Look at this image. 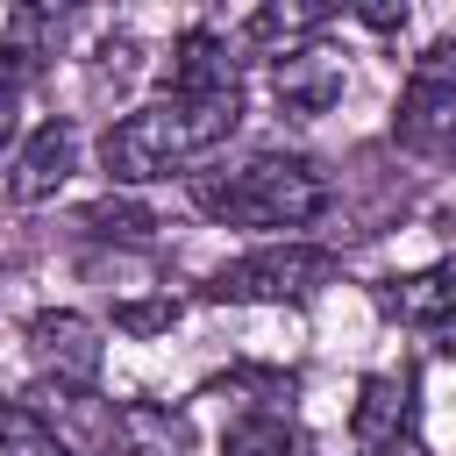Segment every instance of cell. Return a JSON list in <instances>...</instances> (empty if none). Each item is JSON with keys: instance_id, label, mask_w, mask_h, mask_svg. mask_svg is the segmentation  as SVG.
<instances>
[{"instance_id": "obj_17", "label": "cell", "mask_w": 456, "mask_h": 456, "mask_svg": "<svg viewBox=\"0 0 456 456\" xmlns=\"http://www.w3.org/2000/svg\"><path fill=\"white\" fill-rule=\"evenodd\" d=\"M370 28H406V7H356Z\"/></svg>"}, {"instance_id": "obj_4", "label": "cell", "mask_w": 456, "mask_h": 456, "mask_svg": "<svg viewBox=\"0 0 456 456\" xmlns=\"http://www.w3.org/2000/svg\"><path fill=\"white\" fill-rule=\"evenodd\" d=\"M392 135L413 157H456V36H442L428 57H413Z\"/></svg>"}, {"instance_id": "obj_9", "label": "cell", "mask_w": 456, "mask_h": 456, "mask_svg": "<svg viewBox=\"0 0 456 456\" xmlns=\"http://www.w3.org/2000/svg\"><path fill=\"white\" fill-rule=\"evenodd\" d=\"M28 349H36V370L57 378V385H93L100 378V328L86 314H36L28 321Z\"/></svg>"}, {"instance_id": "obj_18", "label": "cell", "mask_w": 456, "mask_h": 456, "mask_svg": "<svg viewBox=\"0 0 456 456\" xmlns=\"http://www.w3.org/2000/svg\"><path fill=\"white\" fill-rule=\"evenodd\" d=\"M392 456H428V449H420V442H399V449H392Z\"/></svg>"}, {"instance_id": "obj_2", "label": "cell", "mask_w": 456, "mask_h": 456, "mask_svg": "<svg viewBox=\"0 0 456 456\" xmlns=\"http://www.w3.org/2000/svg\"><path fill=\"white\" fill-rule=\"evenodd\" d=\"M192 207L221 228H306L328 214V178L306 157L264 150L235 171H207L192 178Z\"/></svg>"}, {"instance_id": "obj_3", "label": "cell", "mask_w": 456, "mask_h": 456, "mask_svg": "<svg viewBox=\"0 0 456 456\" xmlns=\"http://www.w3.org/2000/svg\"><path fill=\"white\" fill-rule=\"evenodd\" d=\"M335 278V256L314 249V242H271V249H249L235 264H221L207 278V299H228V306H285V299H306Z\"/></svg>"}, {"instance_id": "obj_14", "label": "cell", "mask_w": 456, "mask_h": 456, "mask_svg": "<svg viewBox=\"0 0 456 456\" xmlns=\"http://www.w3.org/2000/svg\"><path fill=\"white\" fill-rule=\"evenodd\" d=\"M86 228H93V235H142V228H150V214H135V207H93V214H86Z\"/></svg>"}, {"instance_id": "obj_11", "label": "cell", "mask_w": 456, "mask_h": 456, "mask_svg": "<svg viewBox=\"0 0 456 456\" xmlns=\"http://www.w3.org/2000/svg\"><path fill=\"white\" fill-rule=\"evenodd\" d=\"M71 171H78V128L71 121H43L28 135V150L14 157V171H7V200H21V207L57 200Z\"/></svg>"}, {"instance_id": "obj_8", "label": "cell", "mask_w": 456, "mask_h": 456, "mask_svg": "<svg viewBox=\"0 0 456 456\" xmlns=\"http://www.w3.org/2000/svg\"><path fill=\"white\" fill-rule=\"evenodd\" d=\"M420 385H413V370L399 363V370H370L363 385H356V413H349V435H356V449H370V456H392L399 442H413V413H420V399H413Z\"/></svg>"}, {"instance_id": "obj_16", "label": "cell", "mask_w": 456, "mask_h": 456, "mask_svg": "<svg viewBox=\"0 0 456 456\" xmlns=\"http://www.w3.org/2000/svg\"><path fill=\"white\" fill-rule=\"evenodd\" d=\"M14 128H21V86H7V78H0V150L14 142Z\"/></svg>"}, {"instance_id": "obj_1", "label": "cell", "mask_w": 456, "mask_h": 456, "mask_svg": "<svg viewBox=\"0 0 456 456\" xmlns=\"http://www.w3.org/2000/svg\"><path fill=\"white\" fill-rule=\"evenodd\" d=\"M235 128H242V93H157L150 107H128L100 135V164L114 185L192 178Z\"/></svg>"}, {"instance_id": "obj_12", "label": "cell", "mask_w": 456, "mask_h": 456, "mask_svg": "<svg viewBox=\"0 0 456 456\" xmlns=\"http://www.w3.org/2000/svg\"><path fill=\"white\" fill-rule=\"evenodd\" d=\"M328 21H335V7H328V0H306V7H256V14L242 21V36H249V43L299 50V43H314Z\"/></svg>"}, {"instance_id": "obj_15", "label": "cell", "mask_w": 456, "mask_h": 456, "mask_svg": "<svg viewBox=\"0 0 456 456\" xmlns=\"http://www.w3.org/2000/svg\"><path fill=\"white\" fill-rule=\"evenodd\" d=\"M171 314H178V306H171V299H164V306H121V314H114V321H121V328H128V335H150V328H171Z\"/></svg>"}, {"instance_id": "obj_7", "label": "cell", "mask_w": 456, "mask_h": 456, "mask_svg": "<svg viewBox=\"0 0 456 456\" xmlns=\"http://www.w3.org/2000/svg\"><path fill=\"white\" fill-rule=\"evenodd\" d=\"M342 86H349V64H342V50H328L321 36L299 43V50H278V64H271V93H278V107H285L292 121H321V114L342 100Z\"/></svg>"}, {"instance_id": "obj_5", "label": "cell", "mask_w": 456, "mask_h": 456, "mask_svg": "<svg viewBox=\"0 0 456 456\" xmlns=\"http://www.w3.org/2000/svg\"><path fill=\"white\" fill-rule=\"evenodd\" d=\"M235 406L221 428V456H299V420H292V378L278 370H242Z\"/></svg>"}, {"instance_id": "obj_13", "label": "cell", "mask_w": 456, "mask_h": 456, "mask_svg": "<svg viewBox=\"0 0 456 456\" xmlns=\"http://www.w3.org/2000/svg\"><path fill=\"white\" fill-rule=\"evenodd\" d=\"M0 456H64V449H57V435H50L28 406L0 399Z\"/></svg>"}, {"instance_id": "obj_10", "label": "cell", "mask_w": 456, "mask_h": 456, "mask_svg": "<svg viewBox=\"0 0 456 456\" xmlns=\"http://www.w3.org/2000/svg\"><path fill=\"white\" fill-rule=\"evenodd\" d=\"M164 93H242V57H235V43L214 36V28H185V36H171Z\"/></svg>"}, {"instance_id": "obj_6", "label": "cell", "mask_w": 456, "mask_h": 456, "mask_svg": "<svg viewBox=\"0 0 456 456\" xmlns=\"http://www.w3.org/2000/svg\"><path fill=\"white\" fill-rule=\"evenodd\" d=\"M64 456H114L121 449V406L100 399L93 385H57V378H36V406H28Z\"/></svg>"}]
</instances>
